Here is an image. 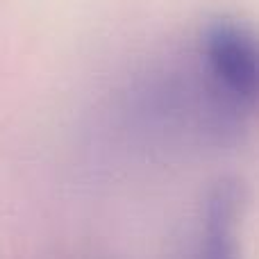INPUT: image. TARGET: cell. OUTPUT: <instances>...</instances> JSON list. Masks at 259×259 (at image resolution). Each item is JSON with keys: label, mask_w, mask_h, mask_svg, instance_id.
<instances>
[{"label": "cell", "mask_w": 259, "mask_h": 259, "mask_svg": "<svg viewBox=\"0 0 259 259\" xmlns=\"http://www.w3.org/2000/svg\"><path fill=\"white\" fill-rule=\"evenodd\" d=\"M125 112L132 130L159 148L225 146L250 127L209 82L193 48L146 73Z\"/></svg>", "instance_id": "6da1fadb"}, {"label": "cell", "mask_w": 259, "mask_h": 259, "mask_svg": "<svg viewBox=\"0 0 259 259\" xmlns=\"http://www.w3.org/2000/svg\"><path fill=\"white\" fill-rule=\"evenodd\" d=\"M191 48L216 91L252 125L259 118V32L237 18H216Z\"/></svg>", "instance_id": "7a4b0ae2"}, {"label": "cell", "mask_w": 259, "mask_h": 259, "mask_svg": "<svg viewBox=\"0 0 259 259\" xmlns=\"http://www.w3.org/2000/svg\"><path fill=\"white\" fill-rule=\"evenodd\" d=\"M243 193L237 182H219L205 200L196 259H241Z\"/></svg>", "instance_id": "3957f363"}]
</instances>
